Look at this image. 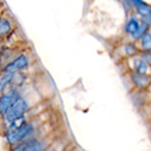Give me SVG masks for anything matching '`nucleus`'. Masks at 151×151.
<instances>
[{
    "instance_id": "1",
    "label": "nucleus",
    "mask_w": 151,
    "mask_h": 151,
    "mask_svg": "<svg viewBox=\"0 0 151 151\" xmlns=\"http://www.w3.org/2000/svg\"><path fill=\"white\" fill-rule=\"evenodd\" d=\"M32 129L34 126L32 123H22L21 126H18V127H7V133H6V140L9 144L11 146H16L17 143H20V141L25 140L28 136L32 133Z\"/></svg>"
},
{
    "instance_id": "2",
    "label": "nucleus",
    "mask_w": 151,
    "mask_h": 151,
    "mask_svg": "<svg viewBox=\"0 0 151 151\" xmlns=\"http://www.w3.org/2000/svg\"><path fill=\"white\" fill-rule=\"evenodd\" d=\"M27 111H28L27 99L24 97H21V95H18V98L13 102V105H11L10 108L7 109V112L3 115V119H4L6 124L9 126V124H11L16 119L20 118V116H24Z\"/></svg>"
},
{
    "instance_id": "3",
    "label": "nucleus",
    "mask_w": 151,
    "mask_h": 151,
    "mask_svg": "<svg viewBox=\"0 0 151 151\" xmlns=\"http://www.w3.org/2000/svg\"><path fill=\"white\" fill-rule=\"evenodd\" d=\"M18 95H20V92L16 87H10L0 95V116H3L7 112V109L13 105V102L18 98Z\"/></svg>"
},
{
    "instance_id": "4",
    "label": "nucleus",
    "mask_w": 151,
    "mask_h": 151,
    "mask_svg": "<svg viewBox=\"0 0 151 151\" xmlns=\"http://www.w3.org/2000/svg\"><path fill=\"white\" fill-rule=\"evenodd\" d=\"M28 66H29V59H28L27 55H18L17 58L9 62L7 65L3 67L1 71H22L25 70Z\"/></svg>"
},
{
    "instance_id": "5",
    "label": "nucleus",
    "mask_w": 151,
    "mask_h": 151,
    "mask_svg": "<svg viewBox=\"0 0 151 151\" xmlns=\"http://www.w3.org/2000/svg\"><path fill=\"white\" fill-rule=\"evenodd\" d=\"M130 78H132V83L133 86H136L140 90H144V88H148L151 83L150 74H146V73H137V71H133L130 74Z\"/></svg>"
},
{
    "instance_id": "6",
    "label": "nucleus",
    "mask_w": 151,
    "mask_h": 151,
    "mask_svg": "<svg viewBox=\"0 0 151 151\" xmlns=\"http://www.w3.org/2000/svg\"><path fill=\"white\" fill-rule=\"evenodd\" d=\"M130 62H132V69H133V71L146 73V74L150 73V63H148L143 56H132Z\"/></svg>"
},
{
    "instance_id": "7",
    "label": "nucleus",
    "mask_w": 151,
    "mask_h": 151,
    "mask_svg": "<svg viewBox=\"0 0 151 151\" xmlns=\"http://www.w3.org/2000/svg\"><path fill=\"white\" fill-rule=\"evenodd\" d=\"M139 25H140V20H139L137 17L136 16L129 17L126 24H124V32L127 34V35H130V37H133L136 34V31H137Z\"/></svg>"
},
{
    "instance_id": "8",
    "label": "nucleus",
    "mask_w": 151,
    "mask_h": 151,
    "mask_svg": "<svg viewBox=\"0 0 151 151\" xmlns=\"http://www.w3.org/2000/svg\"><path fill=\"white\" fill-rule=\"evenodd\" d=\"M13 31V21L11 18L4 16H0V38L7 37Z\"/></svg>"
},
{
    "instance_id": "9",
    "label": "nucleus",
    "mask_w": 151,
    "mask_h": 151,
    "mask_svg": "<svg viewBox=\"0 0 151 151\" xmlns=\"http://www.w3.org/2000/svg\"><path fill=\"white\" fill-rule=\"evenodd\" d=\"M13 76H14V71H1L0 73V95L11 86Z\"/></svg>"
},
{
    "instance_id": "10",
    "label": "nucleus",
    "mask_w": 151,
    "mask_h": 151,
    "mask_svg": "<svg viewBox=\"0 0 151 151\" xmlns=\"http://www.w3.org/2000/svg\"><path fill=\"white\" fill-rule=\"evenodd\" d=\"M139 42H140V46H141V50H143V52H150V49H151V32H150V29L146 31V32L139 38Z\"/></svg>"
},
{
    "instance_id": "11",
    "label": "nucleus",
    "mask_w": 151,
    "mask_h": 151,
    "mask_svg": "<svg viewBox=\"0 0 151 151\" xmlns=\"http://www.w3.org/2000/svg\"><path fill=\"white\" fill-rule=\"evenodd\" d=\"M18 146H14L13 148H11V151H27V148L31 144H32V141L31 140H22V143L20 141V143H17Z\"/></svg>"
},
{
    "instance_id": "12",
    "label": "nucleus",
    "mask_w": 151,
    "mask_h": 151,
    "mask_svg": "<svg viewBox=\"0 0 151 151\" xmlns=\"http://www.w3.org/2000/svg\"><path fill=\"white\" fill-rule=\"evenodd\" d=\"M124 52H126L127 56H136L139 53V49H137L134 43H127V45H124Z\"/></svg>"
},
{
    "instance_id": "13",
    "label": "nucleus",
    "mask_w": 151,
    "mask_h": 151,
    "mask_svg": "<svg viewBox=\"0 0 151 151\" xmlns=\"http://www.w3.org/2000/svg\"><path fill=\"white\" fill-rule=\"evenodd\" d=\"M42 148H43L42 144H39L38 141H32V144L28 147L27 151H42Z\"/></svg>"
}]
</instances>
